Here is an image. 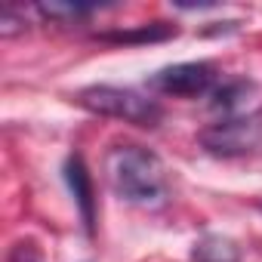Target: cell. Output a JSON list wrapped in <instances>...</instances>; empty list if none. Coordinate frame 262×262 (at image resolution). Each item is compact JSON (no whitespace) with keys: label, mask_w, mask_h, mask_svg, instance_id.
<instances>
[{"label":"cell","mask_w":262,"mask_h":262,"mask_svg":"<svg viewBox=\"0 0 262 262\" xmlns=\"http://www.w3.org/2000/svg\"><path fill=\"white\" fill-rule=\"evenodd\" d=\"M191 262H241V250L231 237L222 234H207L194 244Z\"/></svg>","instance_id":"6"},{"label":"cell","mask_w":262,"mask_h":262,"mask_svg":"<svg viewBox=\"0 0 262 262\" xmlns=\"http://www.w3.org/2000/svg\"><path fill=\"white\" fill-rule=\"evenodd\" d=\"M80 108L102 114V117H114V120H126V123H136V126H158L164 111L155 99L139 96L136 90H123V86H86L77 93L74 99Z\"/></svg>","instance_id":"2"},{"label":"cell","mask_w":262,"mask_h":262,"mask_svg":"<svg viewBox=\"0 0 262 262\" xmlns=\"http://www.w3.org/2000/svg\"><path fill=\"white\" fill-rule=\"evenodd\" d=\"M198 139L210 155L237 158V155H250L262 145V123H259V117H231V120H219V123L207 126Z\"/></svg>","instance_id":"3"},{"label":"cell","mask_w":262,"mask_h":262,"mask_svg":"<svg viewBox=\"0 0 262 262\" xmlns=\"http://www.w3.org/2000/svg\"><path fill=\"white\" fill-rule=\"evenodd\" d=\"M65 179H68V188H71V194H74V201H77V207H80V216H83L86 228H93V219H96V198H93L90 170H86V164H83L80 155L68 158V164H65Z\"/></svg>","instance_id":"5"},{"label":"cell","mask_w":262,"mask_h":262,"mask_svg":"<svg viewBox=\"0 0 262 262\" xmlns=\"http://www.w3.org/2000/svg\"><path fill=\"white\" fill-rule=\"evenodd\" d=\"M173 34H176V28H173V25L155 22V25H142L139 31L102 34V40H108V43H151V40H167V37H173Z\"/></svg>","instance_id":"7"},{"label":"cell","mask_w":262,"mask_h":262,"mask_svg":"<svg viewBox=\"0 0 262 262\" xmlns=\"http://www.w3.org/2000/svg\"><path fill=\"white\" fill-rule=\"evenodd\" d=\"M210 83H213V68L207 62H179V65H170L151 77L155 90H161L167 96H182V99L207 93Z\"/></svg>","instance_id":"4"},{"label":"cell","mask_w":262,"mask_h":262,"mask_svg":"<svg viewBox=\"0 0 262 262\" xmlns=\"http://www.w3.org/2000/svg\"><path fill=\"white\" fill-rule=\"evenodd\" d=\"M244 93H247V86H244V83H228V86H222V90H216V93H213V99H216L213 105H216V108H237Z\"/></svg>","instance_id":"9"},{"label":"cell","mask_w":262,"mask_h":262,"mask_svg":"<svg viewBox=\"0 0 262 262\" xmlns=\"http://www.w3.org/2000/svg\"><path fill=\"white\" fill-rule=\"evenodd\" d=\"M19 31H25V19H19V16L13 13V7H4V10H0V34H4V37H13V34H19Z\"/></svg>","instance_id":"10"},{"label":"cell","mask_w":262,"mask_h":262,"mask_svg":"<svg viewBox=\"0 0 262 262\" xmlns=\"http://www.w3.org/2000/svg\"><path fill=\"white\" fill-rule=\"evenodd\" d=\"M105 170L117 198L129 204L148 207L164 198V164L139 145H117L108 155Z\"/></svg>","instance_id":"1"},{"label":"cell","mask_w":262,"mask_h":262,"mask_svg":"<svg viewBox=\"0 0 262 262\" xmlns=\"http://www.w3.org/2000/svg\"><path fill=\"white\" fill-rule=\"evenodd\" d=\"M259 207H262V201H259Z\"/></svg>","instance_id":"11"},{"label":"cell","mask_w":262,"mask_h":262,"mask_svg":"<svg viewBox=\"0 0 262 262\" xmlns=\"http://www.w3.org/2000/svg\"><path fill=\"white\" fill-rule=\"evenodd\" d=\"M96 10V4H65V0H50V4H40L37 13L47 16V19H56V22H74V19H83Z\"/></svg>","instance_id":"8"}]
</instances>
